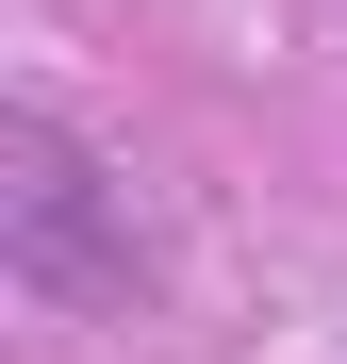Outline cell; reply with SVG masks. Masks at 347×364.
<instances>
[{"mask_svg": "<svg viewBox=\"0 0 347 364\" xmlns=\"http://www.w3.org/2000/svg\"><path fill=\"white\" fill-rule=\"evenodd\" d=\"M17 166H33V182H17V282H33V298H67V315L133 298V215H116V182L50 133V116L17 133Z\"/></svg>", "mask_w": 347, "mask_h": 364, "instance_id": "cell-1", "label": "cell"}]
</instances>
